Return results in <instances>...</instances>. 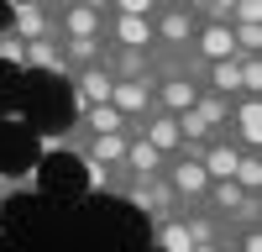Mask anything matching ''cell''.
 I'll return each mask as SVG.
<instances>
[{"instance_id":"6da1fadb","label":"cell","mask_w":262,"mask_h":252,"mask_svg":"<svg viewBox=\"0 0 262 252\" xmlns=\"http://www.w3.org/2000/svg\"><path fill=\"white\" fill-rule=\"evenodd\" d=\"M126 142H131V132H95V137H84L74 147V158L84 163L90 195H116V200L126 195V168H121Z\"/></svg>"},{"instance_id":"7a4b0ae2","label":"cell","mask_w":262,"mask_h":252,"mask_svg":"<svg viewBox=\"0 0 262 252\" xmlns=\"http://www.w3.org/2000/svg\"><path fill=\"white\" fill-rule=\"evenodd\" d=\"M194 32H200V16H194L184 0H163V6L152 11V48H163V53H189Z\"/></svg>"},{"instance_id":"3957f363","label":"cell","mask_w":262,"mask_h":252,"mask_svg":"<svg viewBox=\"0 0 262 252\" xmlns=\"http://www.w3.org/2000/svg\"><path fill=\"white\" fill-rule=\"evenodd\" d=\"M163 179L173 184V195H179V210H189V205H205L210 174L200 168V158H184V153H173V158H168V168H163Z\"/></svg>"},{"instance_id":"277c9868","label":"cell","mask_w":262,"mask_h":252,"mask_svg":"<svg viewBox=\"0 0 262 252\" xmlns=\"http://www.w3.org/2000/svg\"><path fill=\"white\" fill-rule=\"evenodd\" d=\"M121 200H131V205H137L152 226H158V221H168V216H179V195H173V184H168V179L126 184V195H121Z\"/></svg>"},{"instance_id":"5b68a950","label":"cell","mask_w":262,"mask_h":252,"mask_svg":"<svg viewBox=\"0 0 262 252\" xmlns=\"http://www.w3.org/2000/svg\"><path fill=\"white\" fill-rule=\"evenodd\" d=\"M11 32L27 37V42H37V37H63V32H58V11L48 6V0H16V6H11Z\"/></svg>"},{"instance_id":"8992f818","label":"cell","mask_w":262,"mask_h":252,"mask_svg":"<svg viewBox=\"0 0 262 252\" xmlns=\"http://www.w3.org/2000/svg\"><path fill=\"white\" fill-rule=\"evenodd\" d=\"M111 105L126 116V121H142L152 105H158V74H137V79H116V95Z\"/></svg>"},{"instance_id":"52a82bcc","label":"cell","mask_w":262,"mask_h":252,"mask_svg":"<svg viewBox=\"0 0 262 252\" xmlns=\"http://www.w3.org/2000/svg\"><path fill=\"white\" fill-rule=\"evenodd\" d=\"M74 84V111H84V105H105L116 95V74L105 69V63H90V69H74L69 74Z\"/></svg>"},{"instance_id":"ba28073f","label":"cell","mask_w":262,"mask_h":252,"mask_svg":"<svg viewBox=\"0 0 262 252\" xmlns=\"http://www.w3.org/2000/svg\"><path fill=\"white\" fill-rule=\"evenodd\" d=\"M121 168H126V184H147V179H163V168H168V153H158L147 137H131L126 142V158H121Z\"/></svg>"},{"instance_id":"9c48e42d","label":"cell","mask_w":262,"mask_h":252,"mask_svg":"<svg viewBox=\"0 0 262 252\" xmlns=\"http://www.w3.org/2000/svg\"><path fill=\"white\" fill-rule=\"evenodd\" d=\"M189 53L200 63H215V58H242L236 53V37H231V21H200V32H194Z\"/></svg>"},{"instance_id":"30bf717a","label":"cell","mask_w":262,"mask_h":252,"mask_svg":"<svg viewBox=\"0 0 262 252\" xmlns=\"http://www.w3.org/2000/svg\"><path fill=\"white\" fill-rule=\"evenodd\" d=\"M200 100V79H189V74H158V111H168V116H184L189 105Z\"/></svg>"},{"instance_id":"8fae6325","label":"cell","mask_w":262,"mask_h":252,"mask_svg":"<svg viewBox=\"0 0 262 252\" xmlns=\"http://www.w3.org/2000/svg\"><path fill=\"white\" fill-rule=\"evenodd\" d=\"M137 137H147L152 147H158V153H179L184 147V137H179V116H168V111H158V105H152V111L137 121Z\"/></svg>"},{"instance_id":"7c38bea8","label":"cell","mask_w":262,"mask_h":252,"mask_svg":"<svg viewBox=\"0 0 262 252\" xmlns=\"http://www.w3.org/2000/svg\"><path fill=\"white\" fill-rule=\"evenodd\" d=\"M105 42L111 48H152V16H105Z\"/></svg>"},{"instance_id":"4fadbf2b","label":"cell","mask_w":262,"mask_h":252,"mask_svg":"<svg viewBox=\"0 0 262 252\" xmlns=\"http://www.w3.org/2000/svg\"><path fill=\"white\" fill-rule=\"evenodd\" d=\"M200 90L236 100V95H242V58H215V63H205V69H200Z\"/></svg>"},{"instance_id":"5bb4252c","label":"cell","mask_w":262,"mask_h":252,"mask_svg":"<svg viewBox=\"0 0 262 252\" xmlns=\"http://www.w3.org/2000/svg\"><path fill=\"white\" fill-rule=\"evenodd\" d=\"M63 58H69V74L90 69V63L111 58V42H105V37H63Z\"/></svg>"},{"instance_id":"9a60e30c","label":"cell","mask_w":262,"mask_h":252,"mask_svg":"<svg viewBox=\"0 0 262 252\" xmlns=\"http://www.w3.org/2000/svg\"><path fill=\"white\" fill-rule=\"evenodd\" d=\"M58 32L63 37H105V16L90 6H69V11H58Z\"/></svg>"},{"instance_id":"2e32d148","label":"cell","mask_w":262,"mask_h":252,"mask_svg":"<svg viewBox=\"0 0 262 252\" xmlns=\"http://www.w3.org/2000/svg\"><path fill=\"white\" fill-rule=\"evenodd\" d=\"M152 247H158V252H189V247H194V242H189V226H184L179 216L158 221V226H152Z\"/></svg>"},{"instance_id":"e0dca14e","label":"cell","mask_w":262,"mask_h":252,"mask_svg":"<svg viewBox=\"0 0 262 252\" xmlns=\"http://www.w3.org/2000/svg\"><path fill=\"white\" fill-rule=\"evenodd\" d=\"M236 184L252 189V195H262V153H242V163H236Z\"/></svg>"},{"instance_id":"ac0fdd59","label":"cell","mask_w":262,"mask_h":252,"mask_svg":"<svg viewBox=\"0 0 262 252\" xmlns=\"http://www.w3.org/2000/svg\"><path fill=\"white\" fill-rule=\"evenodd\" d=\"M0 63H16V69H27V37H16L11 27H0Z\"/></svg>"},{"instance_id":"d6986e66","label":"cell","mask_w":262,"mask_h":252,"mask_svg":"<svg viewBox=\"0 0 262 252\" xmlns=\"http://www.w3.org/2000/svg\"><path fill=\"white\" fill-rule=\"evenodd\" d=\"M231 37H236V53H262V27H252V21H236Z\"/></svg>"},{"instance_id":"ffe728a7","label":"cell","mask_w":262,"mask_h":252,"mask_svg":"<svg viewBox=\"0 0 262 252\" xmlns=\"http://www.w3.org/2000/svg\"><path fill=\"white\" fill-rule=\"evenodd\" d=\"M111 11H116V16H152V11H158V0H111Z\"/></svg>"},{"instance_id":"44dd1931","label":"cell","mask_w":262,"mask_h":252,"mask_svg":"<svg viewBox=\"0 0 262 252\" xmlns=\"http://www.w3.org/2000/svg\"><path fill=\"white\" fill-rule=\"evenodd\" d=\"M236 21H252V27H262V0H236V11H231V27Z\"/></svg>"},{"instance_id":"7402d4cb","label":"cell","mask_w":262,"mask_h":252,"mask_svg":"<svg viewBox=\"0 0 262 252\" xmlns=\"http://www.w3.org/2000/svg\"><path fill=\"white\" fill-rule=\"evenodd\" d=\"M48 6H53V11H69V6H79V0H48Z\"/></svg>"},{"instance_id":"603a6c76","label":"cell","mask_w":262,"mask_h":252,"mask_svg":"<svg viewBox=\"0 0 262 252\" xmlns=\"http://www.w3.org/2000/svg\"><path fill=\"white\" fill-rule=\"evenodd\" d=\"M0 237H6V200H0Z\"/></svg>"}]
</instances>
